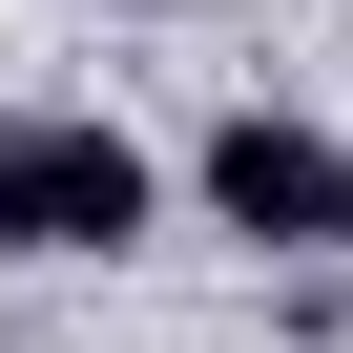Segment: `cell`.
<instances>
[{
    "label": "cell",
    "mask_w": 353,
    "mask_h": 353,
    "mask_svg": "<svg viewBox=\"0 0 353 353\" xmlns=\"http://www.w3.org/2000/svg\"><path fill=\"white\" fill-rule=\"evenodd\" d=\"M0 250H145V145L104 104H0Z\"/></svg>",
    "instance_id": "6da1fadb"
},
{
    "label": "cell",
    "mask_w": 353,
    "mask_h": 353,
    "mask_svg": "<svg viewBox=\"0 0 353 353\" xmlns=\"http://www.w3.org/2000/svg\"><path fill=\"white\" fill-rule=\"evenodd\" d=\"M208 229H250V250H353V145L332 125H291V104H229L208 125Z\"/></svg>",
    "instance_id": "7a4b0ae2"
}]
</instances>
